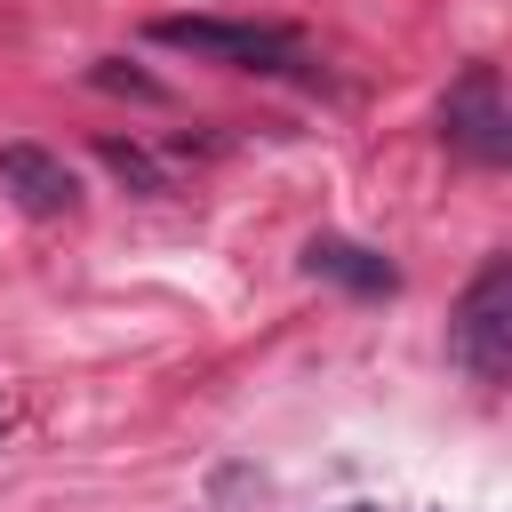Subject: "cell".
<instances>
[{
	"mask_svg": "<svg viewBox=\"0 0 512 512\" xmlns=\"http://www.w3.org/2000/svg\"><path fill=\"white\" fill-rule=\"evenodd\" d=\"M440 128H448V144H456L464 160H480V168H504V152H512V128H504V88H496V64H472V72L448 88V104H440Z\"/></svg>",
	"mask_w": 512,
	"mask_h": 512,
	"instance_id": "cell-3",
	"label": "cell"
},
{
	"mask_svg": "<svg viewBox=\"0 0 512 512\" xmlns=\"http://www.w3.org/2000/svg\"><path fill=\"white\" fill-rule=\"evenodd\" d=\"M448 352L464 360L472 384H504V368H512V256L480 264V280L464 288V304L448 320Z\"/></svg>",
	"mask_w": 512,
	"mask_h": 512,
	"instance_id": "cell-2",
	"label": "cell"
},
{
	"mask_svg": "<svg viewBox=\"0 0 512 512\" xmlns=\"http://www.w3.org/2000/svg\"><path fill=\"white\" fill-rule=\"evenodd\" d=\"M0 192L24 216H72L80 208V176L48 152V144H0Z\"/></svg>",
	"mask_w": 512,
	"mask_h": 512,
	"instance_id": "cell-4",
	"label": "cell"
},
{
	"mask_svg": "<svg viewBox=\"0 0 512 512\" xmlns=\"http://www.w3.org/2000/svg\"><path fill=\"white\" fill-rule=\"evenodd\" d=\"M96 88H128V96H160V88H152V80H144V72H120V64H112V56H104V64H96Z\"/></svg>",
	"mask_w": 512,
	"mask_h": 512,
	"instance_id": "cell-7",
	"label": "cell"
},
{
	"mask_svg": "<svg viewBox=\"0 0 512 512\" xmlns=\"http://www.w3.org/2000/svg\"><path fill=\"white\" fill-rule=\"evenodd\" d=\"M344 512H376V504H344Z\"/></svg>",
	"mask_w": 512,
	"mask_h": 512,
	"instance_id": "cell-8",
	"label": "cell"
},
{
	"mask_svg": "<svg viewBox=\"0 0 512 512\" xmlns=\"http://www.w3.org/2000/svg\"><path fill=\"white\" fill-rule=\"evenodd\" d=\"M152 40L184 48V56H208V64H232V72H288V64H304V40L288 24H240V16H160Z\"/></svg>",
	"mask_w": 512,
	"mask_h": 512,
	"instance_id": "cell-1",
	"label": "cell"
},
{
	"mask_svg": "<svg viewBox=\"0 0 512 512\" xmlns=\"http://www.w3.org/2000/svg\"><path fill=\"white\" fill-rule=\"evenodd\" d=\"M104 160H112V176H128L136 192H168V176H160V168H152V160H144L136 144H120V136H104Z\"/></svg>",
	"mask_w": 512,
	"mask_h": 512,
	"instance_id": "cell-6",
	"label": "cell"
},
{
	"mask_svg": "<svg viewBox=\"0 0 512 512\" xmlns=\"http://www.w3.org/2000/svg\"><path fill=\"white\" fill-rule=\"evenodd\" d=\"M304 272H312V280H344L352 296H392V288H400V272H392L376 248H360V240H336V232L304 240Z\"/></svg>",
	"mask_w": 512,
	"mask_h": 512,
	"instance_id": "cell-5",
	"label": "cell"
}]
</instances>
